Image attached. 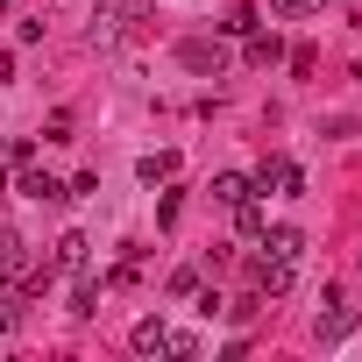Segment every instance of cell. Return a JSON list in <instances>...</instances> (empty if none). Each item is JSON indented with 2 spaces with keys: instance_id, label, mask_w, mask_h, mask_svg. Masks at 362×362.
Masks as SVG:
<instances>
[{
  "instance_id": "1",
  "label": "cell",
  "mask_w": 362,
  "mask_h": 362,
  "mask_svg": "<svg viewBox=\"0 0 362 362\" xmlns=\"http://www.w3.org/2000/svg\"><path fill=\"white\" fill-rule=\"evenodd\" d=\"M249 284H256L263 298H284V291L298 284V263H291V256H270V249H256V256H249Z\"/></svg>"
},
{
  "instance_id": "3",
  "label": "cell",
  "mask_w": 362,
  "mask_h": 362,
  "mask_svg": "<svg viewBox=\"0 0 362 362\" xmlns=\"http://www.w3.org/2000/svg\"><path fill=\"white\" fill-rule=\"evenodd\" d=\"M177 64H185L192 78H221V71H228V50L206 43V36H192V43H177Z\"/></svg>"
},
{
  "instance_id": "17",
  "label": "cell",
  "mask_w": 362,
  "mask_h": 362,
  "mask_svg": "<svg viewBox=\"0 0 362 362\" xmlns=\"http://www.w3.org/2000/svg\"><path fill=\"white\" fill-rule=\"evenodd\" d=\"M256 22H263V15H256V8H228V15H221V36H249V29H256Z\"/></svg>"
},
{
  "instance_id": "13",
  "label": "cell",
  "mask_w": 362,
  "mask_h": 362,
  "mask_svg": "<svg viewBox=\"0 0 362 362\" xmlns=\"http://www.w3.org/2000/svg\"><path fill=\"white\" fill-rule=\"evenodd\" d=\"M249 192H256V177H249V170H221V177H214V199H221V206H242Z\"/></svg>"
},
{
  "instance_id": "11",
  "label": "cell",
  "mask_w": 362,
  "mask_h": 362,
  "mask_svg": "<svg viewBox=\"0 0 362 362\" xmlns=\"http://www.w3.org/2000/svg\"><path fill=\"white\" fill-rule=\"evenodd\" d=\"M50 263H57V270H71V277H78V270H86V263H93V242H86V235H57V256H50Z\"/></svg>"
},
{
  "instance_id": "4",
  "label": "cell",
  "mask_w": 362,
  "mask_h": 362,
  "mask_svg": "<svg viewBox=\"0 0 362 362\" xmlns=\"http://www.w3.org/2000/svg\"><path fill=\"white\" fill-rule=\"evenodd\" d=\"M15 192H22V199H36V206H57V199H71V185H57V177H50V170H36V163H22Z\"/></svg>"
},
{
  "instance_id": "6",
  "label": "cell",
  "mask_w": 362,
  "mask_h": 362,
  "mask_svg": "<svg viewBox=\"0 0 362 362\" xmlns=\"http://www.w3.org/2000/svg\"><path fill=\"white\" fill-rule=\"evenodd\" d=\"M249 64H256V71H270V64H284V36H277V29L263 36V22H256V29H249Z\"/></svg>"
},
{
  "instance_id": "18",
  "label": "cell",
  "mask_w": 362,
  "mask_h": 362,
  "mask_svg": "<svg viewBox=\"0 0 362 362\" xmlns=\"http://www.w3.org/2000/svg\"><path fill=\"white\" fill-rule=\"evenodd\" d=\"M163 355H177V362H192V355H199V334H170V341H163Z\"/></svg>"
},
{
  "instance_id": "5",
  "label": "cell",
  "mask_w": 362,
  "mask_h": 362,
  "mask_svg": "<svg viewBox=\"0 0 362 362\" xmlns=\"http://www.w3.org/2000/svg\"><path fill=\"white\" fill-rule=\"evenodd\" d=\"M36 256H29V242L15 235V228H0V284H22V270H29Z\"/></svg>"
},
{
  "instance_id": "2",
  "label": "cell",
  "mask_w": 362,
  "mask_h": 362,
  "mask_svg": "<svg viewBox=\"0 0 362 362\" xmlns=\"http://www.w3.org/2000/svg\"><path fill=\"white\" fill-rule=\"evenodd\" d=\"M249 177H256V192H284V199H298V192H305V170H298L291 156H263Z\"/></svg>"
},
{
  "instance_id": "19",
  "label": "cell",
  "mask_w": 362,
  "mask_h": 362,
  "mask_svg": "<svg viewBox=\"0 0 362 362\" xmlns=\"http://www.w3.org/2000/svg\"><path fill=\"white\" fill-rule=\"evenodd\" d=\"M199 291V270H170V298H192Z\"/></svg>"
},
{
  "instance_id": "16",
  "label": "cell",
  "mask_w": 362,
  "mask_h": 362,
  "mask_svg": "<svg viewBox=\"0 0 362 362\" xmlns=\"http://www.w3.org/2000/svg\"><path fill=\"white\" fill-rule=\"evenodd\" d=\"M277 22H305V15H327V0H270Z\"/></svg>"
},
{
  "instance_id": "10",
  "label": "cell",
  "mask_w": 362,
  "mask_h": 362,
  "mask_svg": "<svg viewBox=\"0 0 362 362\" xmlns=\"http://www.w3.org/2000/svg\"><path fill=\"white\" fill-rule=\"evenodd\" d=\"M256 249H270V256H291V263H298V256H305V235H298V228H263V235H256Z\"/></svg>"
},
{
  "instance_id": "14",
  "label": "cell",
  "mask_w": 362,
  "mask_h": 362,
  "mask_svg": "<svg viewBox=\"0 0 362 362\" xmlns=\"http://www.w3.org/2000/svg\"><path fill=\"white\" fill-rule=\"evenodd\" d=\"M228 214H235V235H242V242H256V235H263V228H270V214H263V206H256V192H249V199H242V206H228Z\"/></svg>"
},
{
  "instance_id": "12",
  "label": "cell",
  "mask_w": 362,
  "mask_h": 362,
  "mask_svg": "<svg viewBox=\"0 0 362 362\" xmlns=\"http://www.w3.org/2000/svg\"><path fill=\"white\" fill-rule=\"evenodd\" d=\"M100 291H107V277H86V270H78V284H71V320H93V313H100Z\"/></svg>"
},
{
  "instance_id": "7",
  "label": "cell",
  "mask_w": 362,
  "mask_h": 362,
  "mask_svg": "<svg viewBox=\"0 0 362 362\" xmlns=\"http://www.w3.org/2000/svg\"><path fill=\"white\" fill-rule=\"evenodd\" d=\"M163 341H170V327H163V320H156V313H149V320H135V327H128V348H135V355H163Z\"/></svg>"
},
{
  "instance_id": "20",
  "label": "cell",
  "mask_w": 362,
  "mask_h": 362,
  "mask_svg": "<svg viewBox=\"0 0 362 362\" xmlns=\"http://www.w3.org/2000/svg\"><path fill=\"white\" fill-rule=\"evenodd\" d=\"M43 142H71V114H50L43 121Z\"/></svg>"
},
{
  "instance_id": "9",
  "label": "cell",
  "mask_w": 362,
  "mask_h": 362,
  "mask_svg": "<svg viewBox=\"0 0 362 362\" xmlns=\"http://www.w3.org/2000/svg\"><path fill=\"white\" fill-rule=\"evenodd\" d=\"M121 36H128L121 0H100V8H93V43H121Z\"/></svg>"
},
{
  "instance_id": "22",
  "label": "cell",
  "mask_w": 362,
  "mask_h": 362,
  "mask_svg": "<svg viewBox=\"0 0 362 362\" xmlns=\"http://www.w3.org/2000/svg\"><path fill=\"white\" fill-rule=\"evenodd\" d=\"M0 156H8V142H0Z\"/></svg>"
},
{
  "instance_id": "8",
  "label": "cell",
  "mask_w": 362,
  "mask_h": 362,
  "mask_svg": "<svg viewBox=\"0 0 362 362\" xmlns=\"http://www.w3.org/2000/svg\"><path fill=\"white\" fill-rule=\"evenodd\" d=\"M135 177H142V185H170V177H177V149H149L135 163Z\"/></svg>"
},
{
  "instance_id": "15",
  "label": "cell",
  "mask_w": 362,
  "mask_h": 362,
  "mask_svg": "<svg viewBox=\"0 0 362 362\" xmlns=\"http://www.w3.org/2000/svg\"><path fill=\"white\" fill-rule=\"evenodd\" d=\"M334 305V298H327ZM355 334V305H334V313H320V341H348Z\"/></svg>"
},
{
  "instance_id": "21",
  "label": "cell",
  "mask_w": 362,
  "mask_h": 362,
  "mask_svg": "<svg viewBox=\"0 0 362 362\" xmlns=\"http://www.w3.org/2000/svg\"><path fill=\"white\" fill-rule=\"evenodd\" d=\"M0 341H8V320H0Z\"/></svg>"
}]
</instances>
